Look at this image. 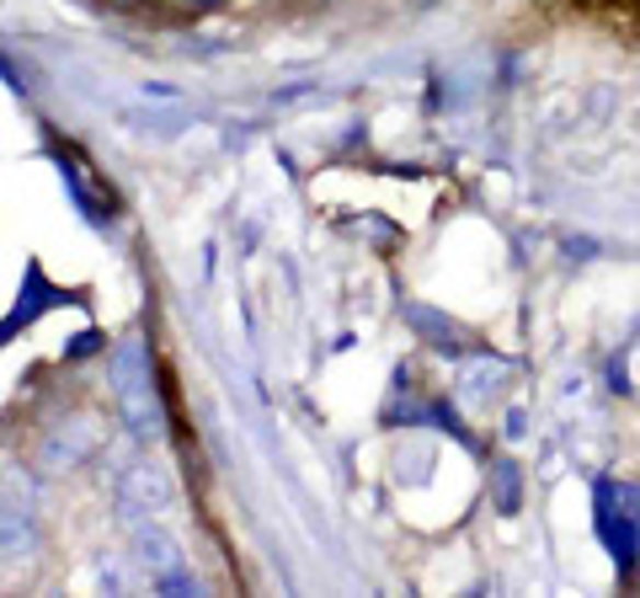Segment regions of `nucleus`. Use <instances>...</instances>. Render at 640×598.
<instances>
[{
  "label": "nucleus",
  "instance_id": "nucleus-1",
  "mask_svg": "<svg viewBox=\"0 0 640 598\" xmlns=\"http://www.w3.org/2000/svg\"><path fill=\"white\" fill-rule=\"evenodd\" d=\"M113 391L123 400V417L139 439H160V406L150 391V353H145V337H128L118 353H113Z\"/></svg>",
  "mask_w": 640,
  "mask_h": 598
},
{
  "label": "nucleus",
  "instance_id": "nucleus-3",
  "mask_svg": "<svg viewBox=\"0 0 640 598\" xmlns=\"http://www.w3.org/2000/svg\"><path fill=\"white\" fill-rule=\"evenodd\" d=\"M134 556H139V566H145L150 577L182 572V545H176V534H165L156 523H139V529H134Z\"/></svg>",
  "mask_w": 640,
  "mask_h": 598
},
{
  "label": "nucleus",
  "instance_id": "nucleus-7",
  "mask_svg": "<svg viewBox=\"0 0 640 598\" xmlns=\"http://www.w3.org/2000/svg\"><path fill=\"white\" fill-rule=\"evenodd\" d=\"M27 551H33V523L22 519V514H11V508L0 503V561L27 556Z\"/></svg>",
  "mask_w": 640,
  "mask_h": 598
},
{
  "label": "nucleus",
  "instance_id": "nucleus-2",
  "mask_svg": "<svg viewBox=\"0 0 640 598\" xmlns=\"http://www.w3.org/2000/svg\"><path fill=\"white\" fill-rule=\"evenodd\" d=\"M176 503V486L165 476V465L156 460H139V465H128L118 476V508L123 519H139V514H165Z\"/></svg>",
  "mask_w": 640,
  "mask_h": 598
},
{
  "label": "nucleus",
  "instance_id": "nucleus-6",
  "mask_svg": "<svg viewBox=\"0 0 640 598\" xmlns=\"http://www.w3.org/2000/svg\"><path fill=\"white\" fill-rule=\"evenodd\" d=\"M123 123H128L134 134H150V139H176V134L187 128V113H182V108H165V113H160V108H128Z\"/></svg>",
  "mask_w": 640,
  "mask_h": 598
},
{
  "label": "nucleus",
  "instance_id": "nucleus-4",
  "mask_svg": "<svg viewBox=\"0 0 640 598\" xmlns=\"http://www.w3.org/2000/svg\"><path fill=\"white\" fill-rule=\"evenodd\" d=\"M59 300H65V294H59V289H48V283H43V273L33 268V294H27V300H16V311L0 320V348L16 337V326H33V320H38L48 305H59Z\"/></svg>",
  "mask_w": 640,
  "mask_h": 598
},
{
  "label": "nucleus",
  "instance_id": "nucleus-5",
  "mask_svg": "<svg viewBox=\"0 0 640 598\" xmlns=\"http://www.w3.org/2000/svg\"><path fill=\"white\" fill-rule=\"evenodd\" d=\"M91 449H96V428H91V422H70V433L48 439L43 460H48L54 471H65V465H80V460H85Z\"/></svg>",
  "mask_w": 640,
  "mask_h": 598
}]
</instances>
